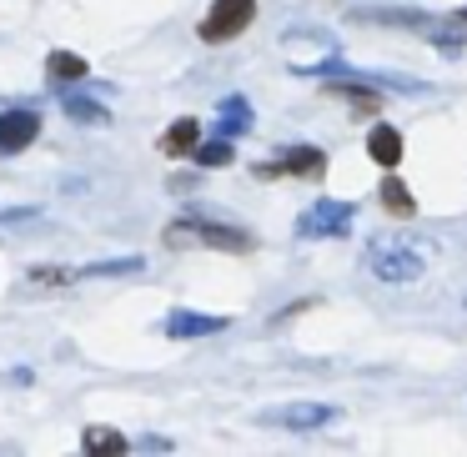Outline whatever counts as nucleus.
<instances>
[{"label":"nucleus","instance_id":"nucleus-21","mask_svg":"<svg viewBox=\"0 0 467 457\" xmlns=\"http://www.w3.org/2000/svg\"><path fill=\"white\" fill-rule=\"evenodd\" d=\"M457 21H462V26H467V5H462V11H457Z\"/></svg>","mask_w":467,"mask_h":457},{"label":"nucleus","instance_id":"nucleus-15","mask_svg":"<svg viewBox=\"0 0 467 457\" xmlns=\"http://www.w3.org/2000/svg\"><path fill=\"white\" fill-rule=\"evenodd\" d=\"M46 76H51L56 86H76V81L91 76V66H86V56H76V51H51L46 56Z\"/></svg>","mask_w":467,"mask_h":457},{"label":"nucleus","instance_id":"nucleus-4","mask_svg":"<svg viewBox=\"0 0 467 457\" xmlns=\"http://www.w3.org/2000/svg\"><path fill=\"white\" fill-rule=\"evenodd\" d=\"M256 422L282 427V432H322V427L342 422V407H332V402H282V407L256 412Z\"/></svg>","mask_w":467,"mask_h":457},{"label":"nucleus","instance_id":"nucleus-7","mask_svg":"<svg viewBox=\"0 0 467 457\" xmlns=\"http://www.w3.org/2000/svg\"><path fill=\"white\" fill-rule=\"evenodd\" d=\"M31 141H41V111H31V106L0 111V156H21Z\"/></svg>","mask_w":467,"mask_h":457},{"label":"nucleus","instance_id":"nucleus-3","mask_svg":"<svg viewBox=\"0 0 467 457\" xmlns=\"http://www.w3.org/2000/svg\"><path fill=\"white\" fill-rule=\"evenodd\" d=\"M252 21H256V0H212L206 16L196 21V36L206 46H226L242 31H252Z\"/></svg>","mask_w":467,"mask_h":457},{"label":"nucleus","instance_id":"nucleus-12","mask_svg":"<svg viewBox=\"0 0 467 457\" xmlns=\"http://www.w3.org/2000/svg\"><path fill=\"white\" fill-rule=\"evenodd\" d=\"M196 141H202V121L196 116H176L171 126L161 131V156H171V161H182V156H192L196 151Z\"/></svg>","mask_w":467,"mask_h":457},{"label":"nucleus","instance_id":"nucleus-17","mask_svg":"<svg viewBox=\"0 0 467 457\" xmlns=\"http://www.w3.org/2000/svg\"><path fill=\"white\" fill-rule=\"evenodd\" d=\"M81 447H86V452H91V457H121V452H126V447H131V442H126L121 432H111V427H86Z\"/></svg>","mask_w":467,"mask_h":457},{"label":"nucleus","instance_id":"nucleus-14","mask_svg":"<svg viewBox=\"0 0 467 457\" xmlns=\"http://www.w3.org/2000/svg\"><path fill=\"white\" fill-rule=\"evenodd\" d=\"M377 196H382V212L392 216V222H412V216H417V196L407 192V182H402V176H392V171H387L382 182H377Z\"/></svg>","mask_w":467,"mask_h":457},{"label":"nucleus","instance_id":"nucleus-18","mask_svg":"<svg viewBox=\"0 0 467 457\" xmlns=\"http://www.w3.org/2000/svg\"><path fill=\"white\" fill-rule=\"evenodd\" d=\"M136 272H146V262L141 256H111V262H91V266H81V282H96V276H136Z\"/></svg>","mask_w":467,"mask_h":457},{"label":"nucleus","instance_id":"nucleus-1","mask_svg":"<svg viewBox=\"0 0 467 457\" xmlns=\"http://www.w3.org/2000/svg\"><path fill=\"white\" fill-rule=\"evenodd\" d=\"M161 246H171V252H232V256H246L256 246V236L242 232V226H232V222L182 216V222H171L161 232Z\"/></svg>","mask_w":467,"mask_h":457},{"label":"nucleus","instance_id":"nucleus-10","mask_svg":"<svg viewBox=\"0 0 467 457\" xmlns=\"http://www.w3.org/2000/svg\"><path fill=\"white\" fill-rule=\"evenodd\" d=\"M256 126V111L246 96H222V106H216V126L212 136H226V141H236V136H252Z\"/></svg>","mask_w":467,"mask_h":457},{"label":"nucleus","instance_id":"nucleus-20","mask_svg":"<svg viewBox=\"0 0 467 457\" xmlns=\"http://www.w3.org/2000/svg\"><path fill=\"white\" fill-rule=\"evenodd\" d=\"M136 447H141V452H171V437H141V442H136Z\"/></svg>","mask_w":467,"mask_h":457},{"label":"nucleus","instance_id":"nucleus-13","mask_svg":"<svg viewBox=\"0 0 467 457\" xmlns=\"http://www.w3.org/2000/svg\"><path fill=\"white\" fill-rule=\"evenodd\" d=\"M61 111L71 116L76 126H111V106H101L86 91H71V86H61Z\"/></svg>","mask_w":467,"mask_h":457},{"label":"nucleus","instance_id":"nucleus-19","mask_svg":"<svg viewBox=\"0 0 467 457\" xmlns=\"http://www.w3.org/2000/svg\"><path fill=\"white\" fill-rule=\"evenodd\" d=\"M286 51H292L296 56V61H302V51H317V56H332L337 51V46H332V36H322V31H306V36H286ZM292 61V66H296Z\"/></svg>","mask_w":467,"mask_h":457},{"label":"nucleus","instance_id":"nucleus-6","mask_svg":"<svg viewBox=\"0 0 467 457\" xmlns=\"http://www.w3.org/2000/svg\"><path fill=\"white\" fill-rule=\"evenodd\" d=\"M322 96L327 101H347L352 111H382L387 106L382 86L367 81V76H347V71H337L332 81H322Z\"/></svg>","mask_w":467,"mask_h":457},{"label":"nucleus","instance_id":"nucleus-16","mask_svg":"<svg viewBox=\"0 0 467 457\" xmlns=\"http://www.w3.org/2000/svg\"><path fill=\"white\" fill-rule=\"evenodd\" d=\"M192 161L202 166V171H222V166L236 161V141H226V136H206V141H196Z\"/></svg>","mask_w":467,"mask_h":457},{"label":"nucleus","instance_id":"nucleus-8","mask_svg":"<svg viewBox=\"0 0 467 457\" xmlns=\"http://www.w3.org/2000/svg\"><path fill=\"white\" fill-rule=\"evenodd\" d=\"M226 317H206V312H192V306H176V312H166L161 332L171 337V342H196V337H216L226 332Z\"/></svg>","mask_w":467,"mask_h":457},{"label":"nucleus","instance_id":"nucleus-11","mask_svg":"<svg viewBox=\"0 0 467 457\" xmlns=\"http://www.w3.org/2000/svg\"><path fill=\"white\" fill-rule=\"evenodd\" d=\"M402 151H407V141H402V131H397V126L377 121L372 131H367V156H372L382 171H397V166H402Z\"/></svg>","mask_w":467,"mask_h":457},{"label":"nucleus","instance_id":"nucleus-2","mask_svg":"<svg viewBox=\"0 0 467 457\" xmlns=\"http://www.w3.org/2000/svg\"><path fill=\"white\" fill-rule=\"evenodd\" d=\"M367 272L387 286H412V282H422L427 262H422L417 246L402 242V236H372V242H367Z\"/></svg>","mask_w":467,"mask_h":457},{"label":"nucleus","instance_id":"nucleus-9","mask_svg":"<svg viewBox=\"0 0 467 457\" xmlns=\"http://www.w3.org/2000/svg\"><path fill=\"white\" fill-rule=\"evenodd\" d=\"M276 171L296 176V182H322L327 176V151L322 146H286V151H276Z\"/></svg>","mask_w":467,"mask_h":457},{"label":"nucleus","instance_id":"nucleus-5","mask_svg":"<svg viewBox=\"0 0 467 457\" xmlns=\"http://www.w3.org/2000/svg\"><path fill=\"white\" fill-rule=\"evenodd\" d=\"M357 222V206L352 202H312L302 216H296V236H306V242H317V236H347Z\"/></svg>","mask_w":467,"mask_h":457}]
</instances>
